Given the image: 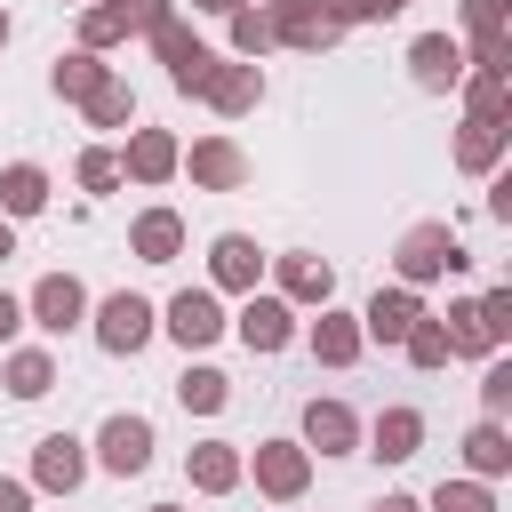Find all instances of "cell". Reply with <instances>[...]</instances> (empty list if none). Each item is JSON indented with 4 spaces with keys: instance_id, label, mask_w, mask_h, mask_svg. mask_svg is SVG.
<instances>
[{
    "instance_id": "cell-1",
    "label": "cell",
    "mask_w": 512,
    "mask_h": 512,
    "mask_svg": "<svg viewBox=\"0 0 512 512\" xmlns=\"http://www.w3.org/2000/svg\"><path fill=\"white\" fill-rule=\"evenodd\" d=\"M152 48L168 56V80H176V88H192V96L208 88V72H216V56H208V48H200V40H192V32L176 24V16H160V24H152Z\"/></svg>"
},
{
    "instance_id": "cell-2",
    "label": "cell",
    "mask_w": 512,
    "mask_h": 512,
    "mask_svg": "<svg viewBox=\"0 0 512 512\" xmlns=\"http://www.w3.org/2000/svg\"><path fill=\"white\" fill-rule=\"evenodd\" d=\"M456 264H464V248H456L448 224H416V232L400 240V280H440V272H456Z\"/></svg>"
},
{
    "instance_id": "cell-3",
    "label": "cell",
    "mask_w": 512,
    "mask_h": 512,
    "mask_svg": "<svg viewBox=\"0 0 512 512\" xmlns=\"http://www.w3.org/2000/svg\"><path fill=\"white\" fill-rule=\"evenodd\" d=\"M144 336H152V304L144 296H104V312H96V344L104 352H144Z\"/></svg>"
},
{
    "instance_id": "cell-4",
    "label": "cell",
    "mask_w": 512,
    "mask_h": 512,
    "mask_svg": "<svg viewBox=\"0 0 512 512\" xmlns=\"http://www.w3.org/2000/svg\"><path fill=\"white\" fill-rule=\"evenodd\" d=\"M104 472H144L152 464V424L144 416H104Z\"/></svg>"
},
{
    "instance_id": "cell-5",
    "label": "cell",
    "mask_w": 512,
    "mask_h": 512,
    "mask_svg": "<svg viewBox=\"0 0 512 512\" xmlns=\"http://www.w3.org/2000/svg\"><path fill=\"white\" fill-rule=\"evenodd\" d=\"M32 312H40V328H48V336H64V328H80L88 296H80V280H72V272H48V280L32 288Z\"/></svg>"
},
{
    "instance_id": "cell-6",
    "label": "cell",
    "mask_w": 512,
    "mask_h": 512,
    "mask_svg": "<svg viewBox=\"0 0 512 512\" xmlns=\"http://www.w3.org/2000/svg\"><path fill=\"white\" fill-rule=\"evenodd\" d=\"M168 336H176V344H216V336H224L216 296H208V288H184V296L168 304Z\"/></svg>"
},
{
    "instance_id": "cell-7",
    "label": "cell",
    "mask_w": 512,
    "mask_h": 512,
    "mask_svg": "<svg viewBox=\"0 0 512 512\" xmlns=\"http://www.w3.org/2000/svg\"><path fill=\"white\" fill-rule=\"evenodd\" d=\"M288 336H296V328H288V304H280V296H248V304H240V344H248V352H280Z\"/></svg>"
},
{
    "instance_id": "cell-8",
    "label": "cell",
    "mask_w": 512,
    "mask_h": 512,
    "mask_svg": "<svg viewBox=\"0 0 512 512\" xmlns=\"http://www.w3.org/2000/svg\"><path fill=\"white\" fill-rule=\"evenodd\" d=\"M304 440H312L320 456H352L360 424H352V408H344V400H312V408H304Z\"/></svg>"
},
{
    "instance_id": "cell-9",
    "label": "cell",
    "mask_w": 512,
    "mask_h": 512,
    "mask_svg": "<svg viewBox=\"0 0 512 512\" xmlns=\"http://www.w3.org/2000/svg\"><path fill=\"white\" fill-rule=\"evenodd\" d=\"M32 472H40V488H80L88 456H80V440H72V432H48V440H40V456H32Z\"/></svg>"
},
{
    "instance_id": "cell-10",
    "label": "cell",
    "mask_w": 512,
    "mask_h": 512,
    "mask_svg": "<svg viewBox=\"0 0 512 512\" xmlns=\"http://www.w3.org/2000/svg\"><path fill=\"white\" fill-rule=\"evenodd\" d=\"M416 440H424V416H416V408H384V416H376V448H368V456L408 464V456H416Z\"/></svg>"
},
{
    "instance_id": "cell-11",
    "label": "cell",
    "mask_w": 512,
    "mask_h": 512,
    "mask_svg": "<svg viewBox=\"0 0 512 512\" xmlns=\"http://www.w3.org/2000/svg\"><path fill=\"white\" fill-rule=\"evenodd\" d=\"M408 64H416V80H424V88H448V80H456V72H464V48H456V40H448V32H424V40H416V56H408Z\"/></svg>"
},
{
    "instance_id": "cell-12",
    "label": "cell",
    "mask_w": 512,
    "mask_h": 512,
    "mask_svg": "<svg viewBox=\"0 0 512 512\" xmlns=\"http://www.w3.org/2000/svg\"><path fill=\"white\" fill-rule=\"evenodd\" d=\"M216 112H248L256 96H264V80H256V64H224V72H208V88H200Z\"/></svg>"
},
{
    "instance_id": "cell-13",
    "label": "cell",
    "mask_w": 512,
    "mask_h": 512,
    "mask_svg": "<svg viewBox=\"0 0 512 512\" xmlns=\"http://www.w3.org/2000/svg\"><path fill=\"white\" fill-rule=\"evenodd\" d=\"M256 480H264L272 496H304V448H288V440L256 448Z\"/></svg>"
},
{
    "instance_id": "cell-14",
    "label": "cell",
    "mask_w": 512,
    "mask_h": 512,
    "mask_svg": "<svg viewBox=\"0 0 512 512\" xmlns=\"http://www.w3.org/2000/svg\"><path fill=\"white\" fill-rule=\"evenodd\" d=\"M416 320H424V312H416V296H408V288H392V296L376 288V304H368V336H384V344H400V336H408Z\"/></svg>"
},
{
    "instance_id": "cell-15",
    "label": "cell",
    "mask_w": 512,
    "mask_h": 512,
    "mask_svg": "<svg viewBox=\"0 0 512 512\" xmlns=\"http://www.w3.org/2000/svg\"><path fill=\"white\" fill-rule=\"evenodd\" d=\"M192 176H200V184H216V192H232V184H248V160L216 136V144H200V152H192Z\"/></svg>"
},
{
    "instance_id": "cell-16",
    "label": "cell",
    "mask_w": 512,
    "mask_h": 512,
    "mask_svg": "<svg viewBox=\"0 0 512 512\" xmlns=\"http://www.w3.org/2000/svg\"><path fill=\"white\" fill-rule=\"evenodd\" d=\"M0 208H8V216H32V208H48V176H40L32 160H16V168L0 176Z\"/></svg>"
},
{
    "instance_id": "cell-17",
    "label": "cell",
    "mask_w": 512,
    "mask_h": 512,
    "mask_svg": "<svg viewBox=\"0 0 512 512\" xmlns=\"http://www.w3.org/2000/svg\"><path fill=\"white\" fill-rule=\"evenodd\" d=\"M176 248H184V224H176L168 208H152V216H136V256H144V264H168Z\"/></svg>"
},
{
    "instance_id": "cell-18",
    "label": "cell",
    "mask_w": 512,
    "mask_h": 512,
    "mask_svg": "<svg viewBox=\"0 0 512 512\" xmlns=\"http://www.w3.org/2000/svg\"><path fill=\"white\" fill-rule=\"evenodd\" d=\"M256 264H264L256 240H240V232L216 240V280H224V288H256Z\"/></svg>"
},
{
    "instance_id": "cell-19",
    "label": "cell",
    "mask_w": 512,
    "mask_h": 512,
    "mask_svg": "<svg viewBox=\"0 0 512 512\" xmlns=\"http://www.w3.org/2000/svg\"><path fill=\"white\" fill-rule=\"evenodd\" d=\"M192 480H200L208 496H216V488H232V480H240V456H232V440H200V448H192Z\"/></svg>"
},
{
    "instance_id": "cell-20",
    "label": "cell",
    "mask_w": 512,
    "mask_h": 512,
    "mask_svg": "<svg viewBox=\"0 0 512 512\" xmlns=\"http://www.w3.org/2000/svg\"><path fill=\"white\" fill-rule=\"evenodd\" d=\"M128 168H136V176H144V184H160V176H168V168H176V144H168V136H160V128H144V136H136V144H128Z\"/></svg>"
},
{
    "instance_id": "cell-21",
    "label": "cell",
    "mask_w": 512,
    "mask_h": 512,
    "mask_svg": "<svg viewBox=\"0 0 512 512\" xmlns=\"http://www.w3.org/2000/svg\"><path fill=\"white\" fill-rule=\"evenodd\" d=\"M312 352H320L328 368H344V360L360 352V328H352V320H336V312H320V328H312Z\"/></svg>"
},
{
    "instance_id": "cell-22",
    "label": "cell",
    "mask_w": 512,
    "mask_h": 512,
    "mask_svg": "<svg viewBox=\"0 0 512 512\" xmlns=\"http://www.w3.org/2000/svg\"><path fill=\"white\" fill-rule=\"evenodd\" d=\"M176 400H184V408H200V416H216V408L232 400V384H224L216 368H184V384H176Z\"/></svg>"
},
{
    "instance_id": "cell-23",
    "label": "cell",
    "mask_w": 512,
    "mask_h": 512,
    "mask_svg": "<svg viewBox=\"0 0 512 512\" xmlns=\"http://www.w3.org/2000/svg\"><path fill=\"white\" fill-rule=\"evenodd\" d=\"M104 88V64L80 48V56H56V96H96Z\"/></svg>"
},
{
    "instance_id": "cell-24",
    "label": "cell",
    "mask_w": 512,
    "mask_h": 512,
    "mask_svg": "<svg viewBox=\"0 0 512 512\" xmlns=\"http://www.w3.org/2000/svg\"><path fill=\"white\" fill-rule=\"evenodd\" d=\"M280 288H288V296H320V304H328L336 272H328V264H312V256H288V264H280Z\"/></svg>"
},
{
    "instance_id": "cell-25",
    "label": "cell",
    "mask_w": 512,
    "mask_h": 512,
    "mask_svg": "<svg viewBox=\"0 0 512 512\" xmlns=\"http://www.w3.org/2000/svg\"><path fill=\"white\" fill-rule=\"evenodd\" d=\"M440 336H448V352H488V344H496V336H488V320H480V304H456Z\"/></svg>"
},
{
    "instance_id": "cell-26",
    "label": "cell",
    "mask_w": 512,
    "mask_h": 512,
    "mask_svg": "<svg viewBox=\"0 0 512 512\" xmlns=\"http://www.w3.org/2000/svg\"><path fill=\"white\" fill-rule=\"evenodd\" d=\"M48 384H56V368H48V352H16V360H8V392H16V400H40Z\"/></svg>"
},
{
    "instance_id": "cell-27",
    "label": "cell",
    "mask_w": 512,
    "mask_h": 512,
    "mask_svg": "<svg viewBox=\"0 0 512 512\" xmlns=\"http://www.w3.org/2000/svg\"><path fill=\"white\" fill-rule=\"evenodd\" d=\"M80 32H88V48L120 40V32H128V0H112V8H88V16H80Z\"/></svg>"
},
{
    "instance_id": "cell-28",
    "label": "cell",
    "mask_w": 512,
    "mask_h": 512,
    "mask_svg": "<svg viewBox=\"0 0 512 512\" xmlns=\"http://www.w3.org/2000/svg\"><path fill=\"white\" fill-rule=\"evenodd\" d=\"M88 112H96V128H120V120H128V112H136V96H128V88H120V80H104V88H96V96H88Z\"/></svg>"
},
{
    "instance_id": "cell-29",
    "label": "cell",
    "mask_w": 512,
    "mask_h": 512,
    "mask_svg": "<svg viewBox=\"0 0 512 512\" xmlns=\"http://www.w3.org/2000/svg\"><path fill=\"white\" fill-rule=\"evenodd\" d=\"M408 360H416V368H440V360H448V336H440V320H416V328H408Z\"/></svg>"
},
{
    "instance_id": "cell-30",
    "label": "cell",
    "mask_w": 512,
    "mask_h": 512,
    "mask_svg": "<svg viewBox=\"0 0 512 512\" xmlns=\"http://www.w3.org/2000/svg\"><path fill=\"white\" fill-rule=\"evenodd\" d=\"M496 144H504V128H496V120H472V136H464V168H488Z\"/></svg>"
},
{
    "instance_id": "cell-31",
    "label": "cell",
    "mask_w": 512,
    "mask_h": 512,
    "mask_svg": "<svg viewBox=\"0 0 512 512\" xmlns=\"http://www.w3.org/2000/svg\"><path fill=\"white\" fill-rule=\"evenodd\" d=\"M504 456H512V448H504V432H496V424H480V432H472V472H504Z\"/></svg>"
},
{
    "instance_id": "cell-32",
    "label": "cell",
    "mask_w": 512,
    "mask_h": 512,
    "mask_svg": "<svg viewBox=\"0 0 512 512\" xmlns=\"http://www.w3.org/2000/svg\"><path fill=\"white\" fill-rule=\"evenodd\" d=\"M80 184H88V192H112V184H120V160H112V152H80Z\"/></svg>"
},
{
    "instance_id": "cell-33",
    "label": "cell",
    "mask_w": 512,
    "mask_h": 512,
    "mask_svg": "<svg viewBox=\"0 0 512 512\" xmlns=\"http://www.w3.org/2000/svg\"><path fill=\"white\" fill-rule=\"evenodd\" d=\"M432 504H440V512H488V488H472V480H456V488H448V480H440V496H432Z\"/></svg>"
},
{
    "instance_id": "cell-34",
    "label": "cell",
    "mask_w": 512,
    "mask_h": 512,
    "mask_svg": "<svg viewBox=\"0 0 512 512\" xmlns=\"http://www.w3.org/2000/svg\"><path fill=\"white\" fill-rule=\"evenodd\" d=\"M232 40H240V48L256 56V48L272 40V16H248V8H232Z\"/></svg>"
},
{
    "instance_id": "cell-35",
    "label": "cell",
    "mask_w": 512,
    "mask_h": 512,
    "mask_svg": "<svg viewBox=\"0 0 512 512\" xmlns=\"http://www.w3.org/2000/svg\"><path fill=\"white\" fill-rule=\"evenodd\" d=\"M480 320H488V336H512V296H504V288L480 296Z\"/></svg>"
},
{
    "instance_id": "cell-36",
    "label": "cell",
    "mask_w": 512,
    "mask_h": 512,
    "mask_svg": "<svg viewBox=\"0 0 512 512\" xmlns=\"http://www.w3.org/2000/svg\"><path fill=\"white\" fill-rule=\"evenodd\" d=\"M480 400H488V416H504V400H512V368H504V360L488 368V384H480Z\"/></svg>"
},
{
    "instance_id": "cell-37",
    "label": "cell",
    "mask_w": 512,
    "mask_h": 512,
    "mask_svg": "<svg viewBox=\"0 0 512 512\" xmlns=\"http://www.w3.org/2000/svg\"><path fill=\"white\" fill-rule=\"evenodd\" d=\"M16 320H24V304H16V296H8V288H0V344H8V336H16Z\"/></svg>"
},
{
    "instance_id": "cell-38",
    "label": "cell",
    "mask_w": 512,
    "mask_h": 512,
    "mask_svg": "<svg viewBox=\"0 0 512 512\" xmlns=\"http://www.w3.org/2000/svg\"><path fill=\"white\" fill-rule=\"evenodd\" d=\"M32 496H24V480H0V512H24Z\"/></svg>"
},
{
    "instance_id": "cell-39",
    "label": "cell",
    "mask_w": 512,
    "mask_h": 512,
    "mask_svg": "<svg viewBox=\"0 0 512 512\" xmlns=\"http://www.w3.org/2000/svg\"><path fill=\"white\" fill-rule=\"evenodd\" d=\"M368 512H424V504H416V496H376Z\"/></svg>"
},
{
    "instance_id": "cell-40",
    "label": "cell",
    "mask_w": 512,
    "mask_h": 512,
    "mask_svg": "<svg viewBox=\"0 0 512 512\" xmlns=\"http://www.w3.org/2000/svg\"><path fill=\"white\" fill-rule=\"evenodd\" d=\"M192 8H216V16H232V8H240V0H192Z\"/></svg>"
},
{
    "instance_id": "cell-41",
    "label": "cell",
    "mask_w": 512,
    "mask_h": 512,
    "mask_svg": "<svg viewBox=\"0 0 512 512\" xmlns=\"http://www.w3.org/2000/svg\"><path fill=\"white\" fill-rule=\"evenodd\" d=\"M0 256H16V232H8V224H0Z\"/></svg>"
},
{
    "instance_id": "cell-42",
    "label": "cell",
    "mask_w": 512,
    "mask_h": 512,
    "mask_svg": "<svg viewBox=\"0 0 512 512\" xmlns=\"http://www.w3.org/2000/svg\"><path fill=\"white\" fill-rule=\"evenodd\" d=\"M152 512H184V504H152Z\"/></svg>"
},
{
    "instance_id": "cell-43",
    "label": "cell",
    "mask_w": 512,
    "mask_h": 512,
    "mask_svg": "<svg viewBox=\"0 0 512 512\" xmlns=\"http://www.w3.org/2000/svg\"><path fill=\"white\" fill-rule=\"evenodd\" d=\"M0 40H8V16H0Z\"/></svg>"
}]
</instances>
